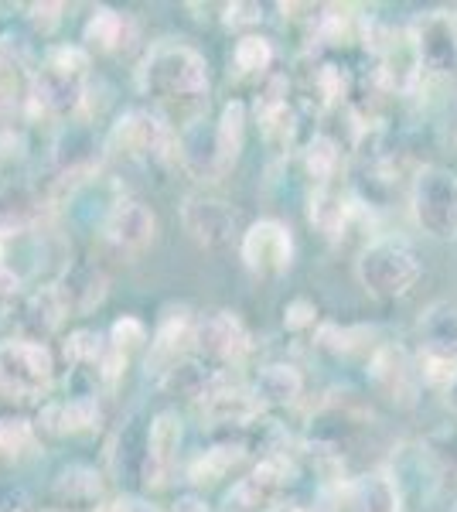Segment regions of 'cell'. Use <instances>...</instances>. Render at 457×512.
<instances>
[{"mask_svg":"<svg viewBox=\"0 0 457 512\" xmlns=\"http://www.w3.org/2000/svg\"><path fill=\"white\" fill-rule=\"evenodd\" d=\"M157 219L137 198H116L103 219V243L120 256H137L154 243Z\"/></svg>","mask_w":457,"mask_h":512,"instance_id":"9c48e42d","label":"cell"},{"mask_svg":"<svg viewBox=\"0 0 457 512\" xmlns=\"http://www.w3.org/2000/svg\"><path fill=\"white\" fill-rule=\"evenodd\" d=\"M410 209L417 226L430 239L454 243L457 239V171L444 164H423L413 178Z\"/></svg>","mask_w":457,"mask_h":512,"instance_id":"277c9868","label":"cell"},{"mask_svg":"<svg viewBox=\"0 0 457 512\" xmlns=\"http://www.w3.org/2000/svg\"><path fill=\"white\" fill-rule=\"evenodd\" d=\"M410 38L420 69L437 72V76L457 69V14L451 11L427 14V18L417 21Z\"/></svg>","mask_w":457,"mask_h":512,"instance_id":"7c38bea8","label":"cell"},{"mask_svg":"<svg viewBox=\"0 0 457 512\" xmlns=\"http://www.w3.org/2000/svg\"><path fill=\"white\" fill-rule=\"evenodd\" d=\"M171 512H209V506H205V499H198V495H181Z\"/></svg>","mask_w":457,"mask_h":512,"instance_id":"7bdbcfd3","label":"cell"},{"mask_svg":"<svg viewBox=\"0 0 457 512\" xmlns=\"http://www.w3.org/2000/svg\"><path fill=\"white\" fill-rule=\"evenodd\" d=\"M52 495L62 506H99L103 502V475L89 465H69L55 475Z\"/></svg>","mask_w":457,"mask_h":512,"instance_id":"484cf974","label":"cell"},{"mask_svg":"<svg viewBox=\"0 0 457 512\" xmlns=\"http://www.w3.org/2000/svg\"><path fill=\"white\" fill-rule=\"evenodd\" d=\"M232 65L246 76H263L273 65V45L263 35H243L232 48Z\"/></svg>","mask_w":457,"mask_h":512,"instance_id":"4dcf8cb0","label":"cell"},{"mask_svg":"<svg viewBox=\"0 0 457 512\" xmlns=\"http://www.w3.org/2000/svg\"><path fill=\"white\" fill-rule=\"evenodd\" d=\"M65 318H69V308H65V301H62V294H58V287L55 284L38 287V291H31L21 301V311H18L21 338L45 345V338L55 335L58 328H62Z\"/></svg>","mask_w":457,"mask_h":512,"instance_id":"e0dca14e","label":"cell"},{"mask_svg":"<svg viewBox=\"0 0 457 512\" xmlns=\"http://www.w3.org/2000/svg\"><path fill=\"white\" fill-rule=\"evenodd\" d=\"M31 444H35V431L28 420L0 417V458H14V454L28 451Z\"/></svg>","mask_w":457,"mask_h":512,"instance_id":"d590c367","label":"cell"},{"mask_svg":"<svg viewBox=\"0 0 457 512\" xmlns=\"http://www.w3.org/2000/svg\"><path fill=\"white\" fill-rule=\"evenodd\" d=\"M4 243L7 239H0V297H14V294H21V274L18 270L7 263V256H4Z\"/></svg>","mask_w":457,"mask_h":512,"instance_id":"60d3db41","label":"cell"},{"mask_svg":"<svg viewBox=\"0 0 457 512\" xmlns=\"http://www.w3.org/2000/svg\"><path fill=\"white\" fill-rule=\"evenodd\" d=\"M444 403H447V410H451V414L457 417V376L451 379V383H447V390H444Z\"/></svg>","mask_w":457,"mask_h":512,"instance_id":"ee69618b","label":"cell"},{"mask_svg":"<svg viewBox=\"0 0 457 512\" xmlns=\"http://www.w3.org/2000/svg\"><path fill=\"white\" fill-rule=\"evenodd\" d=\"M178 448H181V417L174 410H161L151 420V434H147V468H144V485L161 489L171 478L174 465H178Z\"/></svg>","mask_w":457,"mask_h":512,"instance_id":"2e32d148","label":"cell"},{"mask_svg":"<svg viewBox=\"0 0 457 512\" xmlns=\"http://www.w3.org/2000/svg\"><path fill=\"white\" fill-rule=\"evenodd\" d=\"M89 52L79 45L48 48L28 76V106L45 117H72L86 103Z\"/></svg>","mask_w":457,"mask_h":512,"instance_id":"6da1fadb","label":"cell"},{"mask_svg":"<svg viewBox=\"0 0 457 512\" xmlns=\"http://www.w3.org/2000/svg\"><path fill=\"white\" fill-rule=\"evenodd\" d=\"M253 396L260 407H294L304 396V376L290 362H270L253 379Z\"/></svg>","mask_w":457,"mask_h":512,"instance_id":"603a6c76","label":"cell"},{"mask_svg":"<svg viewBox=\"0 0 457 512\" xmlns=\"http://www.w3.org/2000/svg\"><path fill=\"white\" fill-rule=\"evenodd\" d=\"M178 161L185 164L188 175L212 181L222 178V161H219V144H215V123L191 120L178 137Z\"/></svg>","mask_w":457,"mask_h":512,"instance_id":"ac0fdd59","label":"cell"},{"mask_svg":"<svg viewBox=\"0 0 457 512\" xmlns=\"http://www.w3.org/2000/svg\"><path fill=\"white\" fill-rule=\"evenodd\" d=\"M417 335L427 359L454 362L457 366V308L451 301H434L430 308H423Z\"/></svg>","mask_w":457,"mask_h":512,"instance_id":"ffe728a7","label":"cell"},{"mask_svg":"<svg viewBox=\"0 0 457 512\" xmlns=\"http://www.w3.org/2000/svg\"><path fill=\"white\" fill-rule=\"evenodd\" d=\"M365 335L362 328L355 332V328H338V325H321V332H318V345L324 352H331V355H348L352 349H359V342L355 338Z\"/></svg>","mask_w":457,"mask_h":512,"instance_id":"8d00e7d4","label":"cell"},{"mask_svg":"<svg viewBox=\"0 0 457 512\" xmlns=\"http://www.w3.org/2000/svg\"><path fill=\"white\" fill-rule=\"evenodd\" d=\"M314 321H318V308H314V301H307V297H294L284 308V325L290 332H304Z\"/></svg>","mask_w":457,"mask_h":512,"instance_id":"f35d334b","label":"cell"},{"mask_svg":"<svg viewBox=\"0 0 457 512\" xmlns=\"http://www.w3.org/2000/svg\"><path fill=\"white\" fill-rule=\"evenodd\" d=\"M243 140H246V106L239 103V99H229V103L222 106L219 120H215V144H219L222 171H229L232 164L239 161Z\"/></svg>","mask_w":457,"mask_h":512,"instance_id":"4316f807","label":"cell"},{"mask_svg":"<svg viewBox=\"0 0 457 512\" xmlns=\"http://www.w3.org/2000/svg\"><path fill=\"white\" fill-rule=\"evenodd\" d=\"M205 417L219 420V424H246V420H253L260 414V403H256L253 390H232V386H222L219 393H212L209 400L202 403Z\"/></svg>","mask_w":457,"mask_h":512,"instance_id":"f1b7e54d","label":"cell"},{"mask_svg":"<svg viewBox=\"0 0 457 512\" xmlns=\"http://www.w3.org/2000/svg\"><path fill=\"white\" fill-rule=\"evenodd\" d=\"M239 256L256 277H284L294 267V233L280 219H260L239 236Z\"/></svg>","mask_w":457,"mask_h":512,"instance_id":"52a82bcc","label":"cell"},{"mask_svg":"<svg viewBox=\"0 0 457 512\" xmlns=\"http://www.w3.org/2000/svg\"><path fill=\"white\" fill-rule=\"evenodd\" d=\"M48 512H69V509H48Z\"/></svg>","mask_w":457,"mask_h":512,"instance_id":"7dc6e473","label":"cell"},{"mask_svg":"<svg viewBox=\"0 0 457 512\" xmlns=\"http://www.w3.org/2000/svg\"><path fill=\"white\" fill-rule=\"evenodd\" d=\"M195 325L188 308H164L161 321H157L151 335V355H147V366H157V373L171 369L174 362L188 359V349L195 345Z\"/></svg>","mask_w":457,"mask_h":512,"instance_id":"5bb4252c","label":"cell"},{"mask_svg":"<svg viewBox=\"0 0 457 512\" xmlns=\"http://www.w3.org/2000/svg\"><path fill=\"white\" fill-rule=\"evenodd\" d=\"M62 11H65V7L58 4V0H45V4H31V7H28V21H31V28H35L38 35H52L58 24H62Z\"/></svg>","mask_w":457,"mask_h":512,"instance_id":"74e56055","label":"cell"},{"mask_svg":"<svg viewBox=\"0 0 457 512\" xmlns=\"http://www.w3.org/2000/svg\"><path fill=\"white\" fill-rule=\"evenodd\" d=\"M106 352H110V338H103L93 328H79V332L65 338V359L72 366H99L106 359Z\"/></svg>","mask_w":457,"mask_h":512,"instance_id":"d6a6232c","label":"cell"},{"mask_svg":"<svg viewBox=\"0 0 457 512\" xmlns=\"http://www.w3.org/2000/svg\"><path fill=\"white\" fill-rule=\"evenodd\" d=\"M55 379V359L48 345L28 342V338H11L0 342V396L11 400H35L48 393Z\"/></svg>","mask_w":457,"mask_h":512,"instance_id":"8992f818","label":"cell"},{"mask_svg":"<svg viewBox=\"0 0 457 512\" xmlns=\"http://www.w3.org/2000/svg\"><path fill=\"white\" fill-rule=\"evenodd\" d=\"M243 461V444H215V448H209L205 454H198L195 461H191L188 468V482L195 485H215L219 478H226L232 468Z\"/></svg>","mask_w":457,"mask_h":512,"instance_id":"f546056e","label":"cell"},{"mask_svg":"<svg viewBox=\"0 0 457 512\" xmlns=\"http://www.w3.org/2000/svg\"><path fill=\"white\" fill-rule=\"evenodd\" d=\"M58 294H62L69 315H86L96 304H103L106 297V274L89 260H79L72 267H65V274L55 280Z\"/></svg>","mask_w":457,"mask_h":512,"instance_id":"44dd1931","label":"cell"},{"mask_svg":"<svg viewBox=\"0 0 457 512\" xmlns=\"http://www.w3.org/2000/svg\"><path fill=\"white\" fill-rule=\"evenodd\" d=\"M82 41L96 52H127L134 41V21L127 14L113 11V7H96L86 21Z\"/></svg>","mask_w":457,"mask_h":512,"instance_id":"d4e9b609","label":"cell"},{"mask_svg":"<svg viewBox=\"0 0 457 512\" xmlns=\"http://www.w3.org/2000/svg\"><path fill=\"white\" fill-rule=\"evenodd\" d=\"M137 89L154 99H202L209 96V62L185 41H157L137 69Z\"/></svg>","mask_w":457,"mask_h":512,"instance_id":"7a4b0ae2","label":"cell"},{"mask_svg":"<svg viewBox=\"0 0 457 512\" xmlns=\"http://www.w3.org/2000/svg\"><path fill=\"white\" fill-rule=\"evenodd\" d=\"M151 342V332H147V325L134 315H123L113 321L110 328V349L120 352V355H134L137 349H144V345Z\"/></svg>","mask_w":457,"mask_h":512,"instance_id":"836d02e7","label":"cell"},{"mask_svg":"<svg viewBox=\"0 0 457 512\" xmlns=\"http://www.w3.org/2000/svg\"><path fill=\"white\" fill-rule=\"evenodd\" d=\"M420 274L423 267L417 250L400 236L372 239L355 260V277H359L362 291L376 301H400L417 287Z\"/></svg>","mask_w":457,"mask_h":512,"instance_id":"3957f363","label":"cell"},{"mask_svg":"<svg viewBox=\"0 0 457 512\" xmlns=\"http://www.w3.org/2000/svg\"><path fill=\"white\" fill-rule=\"evenodd\" d=\"M304 164H307V171H311V178L324 188L331 178H335L338 164H342V151H338V144L331 137L318 134L304 147Z\"/></svg>","mask_w":457,"mask_h":512,"instance_id":"1f68e13d","label":"cell"},{"mask_svg":"<svg viewBox=\"0 0 457 512\" xmlns=\"http://www.w3.org/2000/svg\"><path fill=\"white\" fill-rule=\"evenodd\" d=\"M195 349L209 355L212 362H239L249 352V332L232 311H212V315L198 318L195 325Z\"/></svg>","mask_w":457,"mask_h":512,"instance_id":"4fadbf2b","label":"cell"},{"mask_svg":"<svg viewBox=\"0 0 457 512\" xmlns=\"http://www.w3.org/2000/svg\"><path fill=\"white\" fill-rule=\"evenodd\" d=\"M270 512H304L301 506H294V502H284V506H273Z\"/></svg>","mask_w":457,"mask_h":512,"instance_id":"f6af8a7d","label":"cell"},{"mask_svg":"<svg viewBox=\"0 0 457 512\" xmlns=\"http://www.w3.org/2000/svg\"><path fill=\"white\" fill-rule=\"evenodd\" d=\"M147 434H151V424H144V417L134 414V417H127V424H123V431L113 444V472L120 478H127V482L144 485Z\"/></svg>","mask_w":457,"mask_h":512,"instance_id":"cb8c5ba5","label":"cell"},{"mask_svg":"<svg viewBox=\"0 0 457 512\" xmlns=\"http://www.w3.org/2000/svg\"><path fill=\"white\" fill-rule=\"evenodd\" d=\"M345 512H403V492L393 472H365L345 485Z\"/></svg>","mask_w":457,"mask_h":512,"instance_id":"d6986e66","label":"cell"},{"mask_svg":"<svg viewBox=\"0 0 457 512\" xmlns=\"http://www.w3.org/2000/svg\"><path fill=\"white\" fill-rule=\"evenodd\" d=\"M106 154L123 161H174L178 158V137L151 110H127L113 123L106 137Z\"/></svg>","mask_w":457,"mask_h":512,"instance_id":"5b68a950","label":"cell"},{"mask_svg":"<svg viewBox=\"0 0 457 512\" xmlns=\"http://www.w3.org/2000/svg\"><path fill=\"white\" fill-rule=\"evenodd\" d=\"M447 512H457V502H451V509H447Z\"/></svg>","mask_w":457,"mask_h":512,"instance_id":"bcb514c9","label":"cell"},{"mask_svg":"<svg viewBox=\"0 0 457 512\" xmlns=\"http://www.w3.org/2000/svg\"><path fill=\"white\" fill-rule=\"evenodd\" d=\"M103 424V407L93 393H79L69 400H52L41 407L38 427L48 437H69V434H86L96 431Z\"/></svg>","mask_w":457,"mask_h":512,"instance_id":"9a60e30c","label":"cell"},{"mask_svg":"<svg viewBox=\"0 0 457 512\" xmlns=\"http://www.w3.org/2000/svg\"><path fill=\"white\" fill-rule=\"evenodd\" d=\"M222 386H226V379L198 359H181L161 373V390L171 396H181V400H191V403H205L212 393H219Z\"/></svg>","mask_w":457,"mask_h":512,"instance_id":"7402d4cb","label":"cell"},{"mask_svg":"<svg viewBox=\"0 0 457 512\" xmlns=\"http://www.w3.org/2000/svg\"><path fill=\"white\" fill-rule=\"evenodd\" d=\"M181 226L202 250H226L236 239V212L212 195H188L181 202Z\"/></svg>","mask_w":457,"mask_h":512,"instance_id":"30bf717a","label":"cell"},{"mask_svg":"<svg viewBox=\"0 0 457 512\" xmlns=\"http://www.w3.org/2000/svg\"><path fill=\"white\" fill-rule=\"evenodd\" d=\"M427 451L437 461V468L457 475V424H444L427 434Z\"/></svg>","mask_w":457,"mask_h":512,"instance_id":"e575fe53","label":"cell"},{"mask_svg":"<svg viewBox=\"0 0 457 512\" xmlns=\"http://www.w3.org/2000/svg\"><path fill=\"white\" fill-rule=\"evenodd\" d=\"M263 21V7L260 4H246V0H239V4H229L226 7V24L229 28H253V24Z\"/></svg>","mask_w":457,"mask_h":512,"instance_id":"ab89813d","label":"cell"},{"mask_svg":"<svg viewBox=\"0 0 457 512\" xmlns=\"http://www.w3.org/2000/svg\"><path fill=\"white\" fill-rule=\"evenodd\" d=\"M96 512H157L151 502L137 499V495H120V499H110V502H99Z\"/></svg>","mask_w":457,"mask_h":512,"instance_id":"b9f144b4","label":"cell"},{"mask_svg":"<svg viewBox=\"0 0 457 512\" xmlns=\"http://www.w3.org/2000/svg\"><path fill=\"white\" fill-rule=\"evenodd\" d=\"M287 472H290V465H287L284 454L263 458L253 472L246 478H239V482L226 492L222 512H270L273 499H277L287 482Z\"/></svg>","mask_w":457,"mask_h":512,"instance_id":"8fae6325","label":"cell"},{"mask_svg":"<svg viewBox=\"0 0 457 512\" xmlns=\"http://www.w3.org/2000/svg\"><path fill=\"white\" fill-rule=\"evenodd\" d=\"M365 376H369L372 390L379 396H386L389 403H396V407H413V403H417L423 373L403 345H396V342L379 345V349L369 355Z\"/></svg>","mask_w":457,"mask_h":512,"instance_id":"ba28073f","label":"cell"},{"mask_svg":"<svg viewBox=\"0 0 457 512\" xmlns=\"http://www.w3.org/2000/svg\"><path fill=\"white\" fill-rule=\"evenodd\" d=\"M352 205L345 202L338 192H331L328 185L318 188V192L311 195V209H307V219H311V226H318L328 239H338L348 229V222H352Z\"/></svg>","mask_w":457,"mask_h":512,"instance_id":"83f0119b","label":"cell"}]
</instances>
